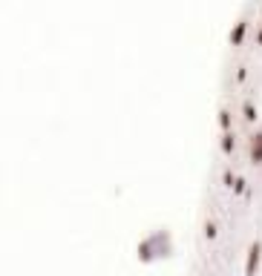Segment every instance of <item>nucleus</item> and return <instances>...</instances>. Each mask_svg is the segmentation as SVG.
I'll return each instance as SVG.
<instances>
[{
    "label": "nucleus",
    "instance_id": "6",
    "mask_svg": "<svg viewBox=\"0 0 262 276\" xmlns=\"http://www.w3.org/2000/svg\"><path fill=\"white\" fill-rule=\"evenodd\" d=\"M231 147H234V135L225 133V138H222V150H231Z\"/></svg>",
    "mask_w": 262,
    "mask_h": 276
},
{
    "label": "nucleus",
    "instance_id": "1",
    "mask_svg": "<svg viewBox=\"0 0 262 276\" xmlns=\"http://www.w3.org/2000/svg\"><path fill=\"white\" fill-rule=\"evenodd\" d=\"M162 242L167 245V242H170V236H167L164 230L153 233V236H150L147 242H141V245H138V256H144V259H147V256H153V248H156V245H162Z\"/></svg>",
    "mask_w": 262,
    "mask_h": 276
},
{
    "label": "nucleus",
    "instance_id": "3",
    "mask_svg": "<svg viewBox=\"0 0 262 276\" xmlns=\"http://www.w3.org/2000/svg\"><path fill=\"white\" fill-rule=\"evenodd\" d=\"M251 159L253 161H262V127L251 135Z\"/></svg>",
    "mask_w": 262,
    "mask_h": 276
},
{
    "label": "nucleus",
    "instance_id": "2",
    "mask_svg": "<svg viewBox=\"0 0 262 276\" xmlns=\"http://www.w3.org/2000/svg\"><path fill=\"white\" fill-rule=\"evenodd\" d=\"M259 253H262V245H259V239H256V242H251V248H248V265H245V270H248V273H253V270H256Z\"/></svg>",
    "mask_w": 262,
    "mask_h": 276
},
{
    "label": "nucleus",
    "instance_id": "5",
    "mask_svg": "<svg viewBox=\"0 0 262 276\" xmlns=\"http://www.w3.org/2000/svg\"><path fill=\"white\" fill-rule=\"evenodd\" d=\"M219 121H222V127H231V112H228V109H222V112H219Z\"/></svg>",
    "mask_w": 262,
    "mask_h": 276
},
{
    "label": "nucleus",
    "instance_id": "4",
    "mask_svg": "<svg viewBox=\"0 0 262 276\" xmlns=\"http://www.w3.org/2000/svg\"><path fill=\"white\" fill-rule=\"evenodd\" d=\"M242 32H245V20H239V23H236V29H234V32H231V41H234V44H236V41L242 37Z\"/></svg>",
    "mask_w": 262,
    "mask_h": 276
},
{
    "label": "nucleus",
    "instance_id": "7",
    "mask_svg": "<svg viewBox=\"0 0 262 276\" xmlns=\"http://www.w3.org/2000/svg\"><path fill=\"white\" fill-rule=\"evenodd\" d=\"M245 118H251V121L256 118V115H253V104H251V101H245Z\"/></svg>",
    "mask_w": 262,
    "mask_h": 276
},
{
    "label": "nucleus",
    "instance_id": "8",
    "mask_svg": "<svg viewBox=\"0 0 262 276\" xmlns=\"http://www.w3.org/2000/svg\"><path fill=\"white\" fill-rule=\"evenodd\" d=\"M259 41H262V29H259Z\"/></svg>",
    "mask_w": 262,
    "mask_h": 276
}]
</instances>
